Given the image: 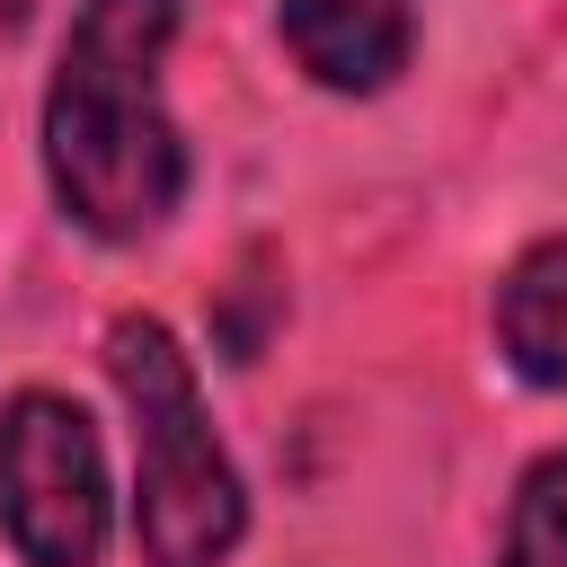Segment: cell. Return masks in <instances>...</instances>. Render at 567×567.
<instances>
[{"label":"cell","mask_w":567,"mask_h":567,"mask_svg":"<svg viewBox=\"0 0 567 567\" xmlns=\"http://www.w3.org/2000/svg\"><path fill=\"white\" fill-rule=\"evenodd\" d=\"M177 0H80L44 89V177L89 239H151L186 195V142L159 106Z\"/></svg>","instance_id":"cell-1"},{"label":"cell","mask_w":567,"mask_h":567,"mask_svg":"<svg viewBox=\"0 0 567 567\" xmlns=\"http://www.w3.org/2000/svg\"><path fill=\"white\" fill-rule=\"evenodd\" d=\"M496 567H567V452L532 461L496 540Z\"/></svg>","instance_id":"cell-6"},{"label":"cell","mask_w":567,"mask_h":567,"mask_svg":"<svg viewBox=\"0 0 567 567\" xmlns=\"http://www.w3.org/2000/svg\"><path fill=\"white\" fill-rule=\"evenodd\" d=\"M106 372L133 408V540L151 567H213L239 549L248 532V496L230 452L213 443L195 363L177 354V337L159 319H115L106 328Z\"/></svg>","instance_id":"cell-2"},{"label":"cell","mask_w":567,"mask_h":567,"mask_svg":"<svg viewBox=\"0 0 567 567\" xmlns=\"http://www.w3.org/2000/svg\"><path fill=\"white\" fill-rule=\"evenodd\" d=\"M0 532L27 567H97L106 549V461L97 425L62 390H18L0 408Z\"/></svg>","instance_id":"cell-3"},{"label":"cell","mask_w":567,"mask_h":567,"mask_svg":"<svg viewBox=\"0 0 567 567\" xmlns=\"http://www.w3.org/2000/svg\"><path fill=\"white\" fill-rule=\"evenodd\" d=\"M284 44L319 89L372 97L408 71L416 18H408V0H284Z\"/></svg>","instance_id":"cell-4"},{"label":"cell","mask_w":567,"mask_h":567,"mask_svg":"<svg viewBox=\"0 0 567 567\" xmlns=\"http://www.w3.org/2000/svg\"><path fill=\"white\" fill-rule=\"evenodd\" d=\"M496 346L523 381L567 390V239H540L496 284Z\"/></svg>","instance_id":"cell-5"}]
</instances>
